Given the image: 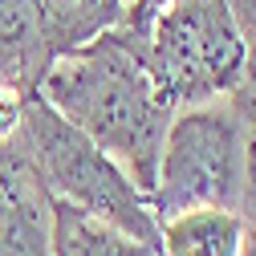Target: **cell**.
Here are the masks:
<instances>
[{
	"instance_id": "obj_1",
	"label": "cell",
	"mask_w": 256,
	"mask_h": 256,
	"mask_svg": "<svg viewBox=\"0 0 256 256\" xmlns=\"http://www.w3.org/2000/svg\"><path fill=\"white\" fill-rule=\"evenodd\" d=\"M41 98L106 154H114L142 191H150L175 110L158 98L146 74L142 37L118 24L98 41L53 57Z\"/></svg>"
},
{
	"instance_id": "obj_2",
	"label": "cell",
	"mask_w": 256,
	"mask_h": 256,
	"mask_svg": "<svg viewBox=\"0 0 256 256\" xmlns=\"http://www.w3.org/2000/svg\"><path fill=\"white\" fill-rule=\"evenodd\" d=\"M20 138L41 167L53 200H66L90 216H98L126 236L158 248V220L146 204V191L130 179L114 154H106L94 138H86L74 122H66L41 94L24 102Z\"/></svg>"
},
{
	"instance_id": "obj_3",
	"label": "cell",
	"mask_w": 256,
	"mask_h": 256,
	"mask_svg": "<svg viewBox=\"0 0 256 256\" xmlns=\"http://www.w3.org/2000/svg\"><path fill=\"white\" fill-rule=\"evenodd\" d=\"M244 118L232 98L175 110L146 204L163 224L191 208H236L244 204Z\"/></svg>"
},
{
	"instance_id": "obj_4",
	"label": "cell",
	"mask_w": 256,
	"mask_h": 256,
	"mask_svg": "<svg viewBox=\"0 0 256 256\" xmlns=\"http://www.w3.org/2000/svg\"><path fill=\"white\" fill-rule=\"evenodd\" d=\"M146 74L171 110L232 98L244 86V41L228 0H179L142 37Z\"/></svg>"
},
{
	"instance_id": "obj_5",
	"label": "cell",
	"mask_w": 256,
	"mask_h": 256,
	"mask_svg": "<svg viewBox=\"0 0 256 256\" xmlns=\"http://www.w3.org/2000/svg\"><path fill=\"white\" fill-rule=\"evenodd\" d=\"M0 256H53V191L24 138H0Z\"/></svg>"
},
{
	"instance_id": "obj_6",
	"label": "cell",
	"mask_w": 256,
	"mask_h": 256,
	"mask_svg": "<svg viewBox=\"0 0 256 256\" xmlns=\"http://www.w3.org/2000/svg\"><path fill=\"white\" fill-rule=\"evenodd\" d=\"M53 66L41 0H0V90L37 98Z\"/></svg>"
},
{
	"instance_id": "obj_7",
	"label": "cell",
	"mask_w": 256,
	"mask_h": 256,
	"mask_svg": "<svg viewBox=\"0 0 256 256\" xmlns=\"http://www.w3.org/2000/svg\"><path fill=\"white\" fill-rule=\"evenodd\" d=\"M244 228L236 208H191L158 224V256H240Z\"/></svg>"
},
{
	"instance_id": "obj_8",
	"label": "cell",
	"mask_w": 256,
	"mask_h": 256,
	"mask_svg": "<svg viewBox=\"0 0 256 256\" xmlns=\"http://www.w3.org/2000/svg\"><path fill=\"white\" fill-rule=\"evenodd\" d=\"M53 256H158V248L66 200H53Z\"/></svg>"
},
{
	"instance_id": "obj_9",
	"label": "cell",
	"mask_w": 256,
	"mask_h": 256,
	"mask_svg": "<svg viewBox=\"0 0 256 256\" xmlns=\"http://www.w3.org/2000/svg\"><path fill=\"white\" fill-rule=\"evenodd\" d=\"M126 16L122 0H41V20L53 45V57L74 53L102 33L118 28Z\"/></svg>"
},
{
	"instance_id": "obj_10",
	"label": "cell",
	"mask_w": 256,
	"mask_h": 256,
	"mask_svg": "<svg viewBox=\"0 0 256 256\" xmlns=\"http://www.w3.org/2000/svg\"><path fill=\"white\" fill-rule=\"evenodd\" d=\"M232 106L240 110L244 130H248V142H244V204H240V212H244V220H252L256 216V86L252 82H244L232 94Z\"/></svg>"
},
{
	"instance_id": "obj_11",
	"label": "cell",
	"mask_w": 256,
	"mask_h": 256,
	"mask_svg": "<svg viewBox=\"0 0 256 256\" xmlns=\"http://www.w3.org/2000/svg\"><path fill=\"white\" fill-rule=\"evenodd\" d=\"M228 8L244 41V82L256 86V0H228Z\"/></svg>"
},
{
	"instance_id": "obj_12",
	"label": "cell",
	"mask_w": 256,
	"mask_h": 256,
	"mask_svg": "<svg viewBox=\"0 0 256 256\" xmlns=\"http://www.w3.org/2000/svg\"><path fill=\"white\" fill-rule=\"evenodd\" d=\"M171 4H179V0H134V4H126L122 28H130L134 37H146L150 20H154L158 12H163V8H171Z\"/></svg>"
},
{
	"instance_id": "obj_13",
	"label": "cell",
	"mask_w": 256,
	"mask_h": 256,
	"mask_svg": "<svg viewBox=\"0 0 256 256\" xmlns=\"http://www.w3.org/2000/svg\"><path fill=\"white\" fill-rule=\"evenodd\" d=\"M24 102H28V98H20V94H12V90H0V138H12V134H20Z\"/></svg>"
},
{
	"instance_id": "obj_14",
	"label": "cell",
	"mask_w": 256,
	"mask_h": 256,
	"mask_svg": "<svg viewBox=\"0 0 256 256\" xmlns=\"http://www.w3.org/2000/svg\"><path fill=\"white\" fill-rule=\"evenodd\" d=\"M240 256H256V216L248 220V228H244V248H240Z\"/></svg>"
}]
</instances>
